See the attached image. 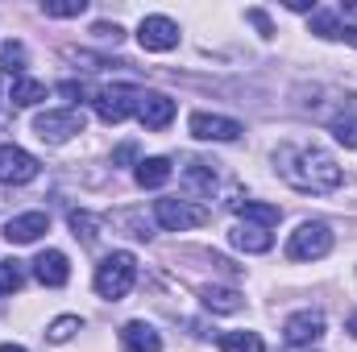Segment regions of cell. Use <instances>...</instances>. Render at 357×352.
<instances>
[{"label": "cell", "instance_id": "1", "mask_svg": "<svg viewBox=\"0 0 357 352\" xmlns=\"http://www.w3.org/2000/svg\"><path fill=\"white\" fill-rule=\"evenodd\" d=\"M274 166H278L282 182H291L303 195H328L345 178L341 166H337V158L324 154V150H316V145H282L274 154Z\"/></svg>", "mask_w": 357, "mask_h": 352}, {"label": "cell", "instance_id": "2", "mask_svg": "<svg viewBox=\"0 0 357 352\" xmlns=\"http://www.w3.org/2000/svg\"><path fill=\"white\" fill-rule=\"evenodd\" d=\"M133 282H137V257H133V253H125V249L108 253L104 262L96 265V294H100V298H108V303L125 298V294L133 290Z\"/></svg>", "mask_w": 357, "mask_h": 352}, {"label": "cell", "instance_id": "3", "mask_svg": "<svg viewBox=\"0 0 357 352\" xmlns=\"http://www.w3.org/2000/svg\"><path fill=\"white\" fill-rule=\"evenodd\" d=\"M333 253V228L324 220H303L291 241H287V257L291 262H320Z\"/></svg>", "mask_w": 357, "mask_h": 352}, {"label": "cell", "instance_id": "4", "mask_svg": "<svg viewBox=\"0 0 357 352\" xmlns=\"http://www.w3.org/2000/svg\"><path fill=\"white\" fill-rule=\"evenodd\" d=\"M96 116L104 120V125H121V120H129V116H137V108H142V91L129 88V83H112V88L96 91Z\"/></svg>", "mask_w": 357, "mask_h": 352}, {"label": "cell", "instance_id": "5", "mask_svg": "<svg viewBox=\"0 0 357 352\" xmlns=\"http://www.w3.org/2000/svg\"><path fill=\"white\" fill-rule=\"evenodd\" d=\"M33 133H38L42 141H50V145H63L67 137L84 133V112H75V108H50V112H38V116H33Z\"/></svg>", "mask_w": 357, "mask_h": 352}, {"label": "cell", "instance_id": "6", "mask_svg": "<svg viewBox=\"0 0 357 352\" xmlns=\"http://www.w3.org/2000/svg\"><path fill=\"white\" fill-rule=\"evenodd\" d=\"M154 220H158L167 232H187V228L208 224V207L187 203V199H158V203H154Z\"/></svg>", "mask_w": 357, "mask_h": 352}, {"label": "cell", "instance_id": "7", "mask_svg": "<svg viewBox=\"0 0 357 352\" xmlns=\"http://www.w3.org/2000/svg\"><path fill=\"white\" fill-rule=\"evenodd\" d=\"M38 170H42L38 158L25 154L21 145H0V182L4 186H25L38 178Z\"/></svg>", "mask_w": 357, "mask_h": 352}, {"label": "cell", "instance_id": "8", "mask_svg": "<svg viewBox=\"0 0 357 352\" xmlns=\"http://www.w3.org/2000/svg\"><path fill=\"white\" fill-rule=\"evenodd\" d=\"M187 129H191L195 141H237V137L245 133L237 120H229V116H212V112H191Z\"/></svg>", "mask_w": 357, "mask_h": 352}, {"label": "cell", "instance_id": "9", "mask_svg": "<svg viewBox=\"0 0 357 352\" xmlns=\"http://www.w3.org/2000/svg\"><path fill=\"white\" fill-rule=\"evenodd\" d=\"M137 42L146 46V50H175L178 46V25L171 17H142V25H137Z\"/></svg>", "mask_w": 357, "mask_h": 352}, {"label": "cell", "instance_id": "10", "mask_svg": "<svg viewBox=\"0 0 357 352\" xmlns=\"http://www.w3.org/2000/svg\"><path fill=\"white\" fill-rule=\"evenodd\" d=\"M175 99L162 95V91H142V108H137V120L150 129V133H162L171 120H175Z\"/></svg>", "mask_w": 357, "mask_h": 352}, {"label": "cell", "instance_id": "11", "mask_svg": "<svg viewBox=\"0 0 357 352\" xmlns=\"http://www.w3.org/2000/svg\"><path fill=\"white\" fill-rule=\"evenodd\" d=\"M282 336H287V344L312 349V344L324 336V315H320V311H299V315H291V319L282 323Z\"/></svg>", "mask_w": 357, "mask_h": 352}, {"label": "cell", "instance_id": "12", "mask_svg": "<svg viewBox=\"0 0 357 352\" xmlns=\"http://www.w3.org/2000/svg\"><path fill=\"white\" fill-rule=\"evenodd\" d=\"M42 232H50V216H46V211H25V216H13V220L4 224V237H8L13 245H33Z\"/></svg>", "mask_w": 357, "mask_h": 352}, {"label": "cell", "instance_id": "13", "mask_svg": "<svg viewBox=\"0 0 357 352\" xmlns=\"http://www.w3.org/2000/svg\"><path fill=\"white\" fill-rule=\"evenodd\" d=\"M33 278H38L42 286H67V282H71V265H67V257H63L59 249H46V253H38V262H33Z\"/></svg>", "mask_w": 357, "mask_h": 352}, {"label": "cell", "instance_id": "14", "mask_svg": "<svg viewBox=\"0 0 357 352\" xmlns=\"http://www.w3.org/2000/svg\"><path fill=\"white\" fill-rule=\"evenodd\" d=\"M121 344H125V352H162V336L150 323L133 319V323L121 328Z\"/></svg>", "mask_w": 357, "mask_h": 352}, {"label": "cell", "instance_id": "15", "mask_svg": "<svg viewBox=\"0 0 357 352\" xmlns=\"http://www.w3.org/2000/svg\"><path fill=\"white\" fill-rule=\"evenodd\" d=\"M229 241H233V249H241V253H270V249H274V237H270L266 228H258V224H237V228L229 232Z\"/></svg>", "mask_w": 357, "mask_h": 352}, {"label": "cell", "instance_id": "16", "mask_svg": "<svg viewBox=\"0 0 357 352\" xmlns=\"http://www.w3.org/2000/svg\"><path fill=\"white\" fill-rule=\"evenodd\" d=\"M229 207H233L237 216L254 220L258 228H270V224H278V220H282V207H274V203H254V199H241V195H233V199H229Z\"/></svg>", "mask_w": 357, "mask_h": 352}, {"label": "cell", "instance_id": "17", "mask_svg": "<svg viewBox=\"0 0 357 352\" xmlns=\"http://www.w3.org/2000/svg\"><path fill=\"white\" fill-rule=\"evenodd\" d=\"M204 307L216 311V315H233V311L245 307V298H241V290H233V286H204Z\"/></svg>", "mask_w": 357, "mask_h": 352}, {"label": "cell", "instance_id": "18", "mask_svg": "<svg viewBox=\"0 0 357 352\" xmlns=\"http://www.w3.org/2000/svg\"><path fill=\"white\" fill-rule=\"evenodd\" d=\"M167 182H171V162H167V158H146V162H137V186L158 191V186H167Z\"/></svg>", "mask_w": 357, "mask_h": 352}, {"label": "cell", "instance_id": "19", "mask_svg": "<svg viewBox=\"0 0 357 352\" xmlns=\"http://www.w3.org/2000/svg\"><path fill=\"white\" fill-rule=\"evenodd\" d=\"M216 344H220V352H266L258 332H225Z\"/></svg>", "mask_w": 357, "mask_h": 352}, {"label": "cell", "instance_id": "20", "mask_svg": "<svg viewBox=\"0 0 357 352\" xmlns=\"http://www.w3.org/2000/svg\"><path fill=\"white\" fill-rule=\"evenodd\" d=\"M183 178H187V186L199 191V195H212V186H216V170H212L208 162H187Z\"/></svg>", "mask_w": 357, "mask_h": 352}, {"label": "cell", "instance_id": "21", "mask_svg": "<svg viewBox=\"0 0 357 352\" xmlns=\"http://www.w3.org/2000/svg\"><path fill=\"white\" fill-rule=\"evenodd\" d=\"M38 99H46V83H38V79H17L13 83V104H21V108H33Z\"/></svg>", "mask_w": 357, "mask_h": 352}, {"label": "cell", "instance_id": "22", "mask_svg": "<svg viewBox=\"0 0 357 352\" xmlns=\"http://www.w3.org/2000/svg\"><path fill=\"white\" fill-rule=\"evenodd\" d=\"M71 232H75V241L96 245V237H100V220H96L91 211H71Z\"/></svg>", "mask_w": 357, "mask_h": 352}, {"label": "cell", "instance_id": "23", "mask_svg": "<svg viewBox=\"0 0 357 352\" xmlns=\"http://www.w3.org/2000/svg\"><path fill=\"white\" fill-rule=\"evenodd\" d=\"M0 67L21 79V71H25V46H21V42H4V46H0Z\"/></svg>", "mask_w": 357, "mask_h": 352}, {"label": "cell", "instance_id": "24", "mask_svg": "<svg viewBox=\"0 0 357 352\" xmlns=\"http://www.w3.org/2000/svg\"><path fill=\"white\" fill-rule=\"evenodd\" d=\"M312 33H320V38L337 42V38H341V21H337V13H324V8H316V13H312Z\"/></svg>", "mask_w": 357, "mask_h": 352}, {"label": "cell", "instance_id": "25", "mask_svg": "<svg viewBox=\"0 0 357 352\" xmlns=\"http://www.w3.org/2000/svg\"><path fill=\"white\" fill-rule=\"evenodd\" d=\"M21 282H25V273H21V262H0V294H17L21 290Z\"/></svg>", "mask_w": 357, "mask_h": 352}, {"label": "cell", "instance_id": "26", "mask_svg": "<svg viewBox=\"0 0 357 352\" xmlns=\"http://www.w3.org/2000/svg\"><path fill=\"white\" fill-rule=\"evenodd\" d=\"M79 328H84V323H79V315H63V319H54V323H50V332H46V336H50L54 344H67Z\"/></svg>", "mask_w": 357, "mask_h": 352}, {"label": "cell", "instance_id": "27", "mask_svg": "<svg viewBox=\"0 0 357 352\" xmlns=\"http://www.w3.org/2000/svg\"><path fill=\"white\" fill-rule=\"evenodd\" d=\"M84 8H88L84 0H46V4H42L46 17H79Z\"/></svg>", "mask_w": 357, "mask_h": 352}, {"label": "cell", "instance_id": "28", "mask_svg": "<svg viewBox=\"0 0 357 352\" xmlns=\"http://www.w3.org/2000/svg\"><path fill=\"white\" fill-rule=\"evenodd\" d=\"M333 137H337L345 150H354V145H357V116H349V120H345V116H337V120H333Z\"/></svg>", "mask_w": 357, "mask_h": 352}, {"label": "cell", "instance_id": "29", "mask_svg": "<svg viewBox=\"0 0 357 352\" xmlns=\"http://www.w3.org/2000/svg\"><path fill=\"white\" fill-rule=\"evenodd\" d=\"M250 21H254V25L262 29V38H270V33H274V25L266 21V13H262V8H250Z\"/></svg>", "mask_w": 357, "mask_h": 352}, {"label": "cell", "instance_id": "30", "mask_svg": "<svg viewBox=\"0 0 357 352\" xmlns=\"http://www.w3.org/2000/svg\"><path fill=\"white\" fill-rule=\"evenodd\" d=\"M133 154H137V145H133V141H125V145L112 154V162H116V166H125V162H133Z\"/></svg>", "mask_w": 357, "mask_h": 352}, {"label": "cell", "instance_id": "31", "mask_svg": "<svg viewBox=\"0 0 357 352\" xmlns=\"http://www.w3.org/2000/svg\"><path fill=\"white\" fill-rule=\"evenodd\" d=\"M0 352H25L21 344H0Z\"/></svg>", "mask_w": 357, "mask_h": 352}, {"label": "cell", "instance_id": "32", "mask_svg": "<svg viewBox=\"0 0 357 352\" xmlns=\"http://www.w3.org/2000/svg\"><path fill=\"white\" fill-rule=\"evenodd\" d=\"M349 336H357V315L349 319Z\"/></svg>", "mask_w": 357, "mask_h": 352}, {"label": "cell", "instance_id": "33", "mask_svg": "<svg viewBox=\"0 0 357 352\" xmlns=\"http://www.w3.org/2000/svg\"><path fill=\"white\" fill-rule=\"evenodd\" d=\"M307 352H312V349H307Z\"/></svg>", "mask_w": 357, "mask_h": 352}]
</instances>
